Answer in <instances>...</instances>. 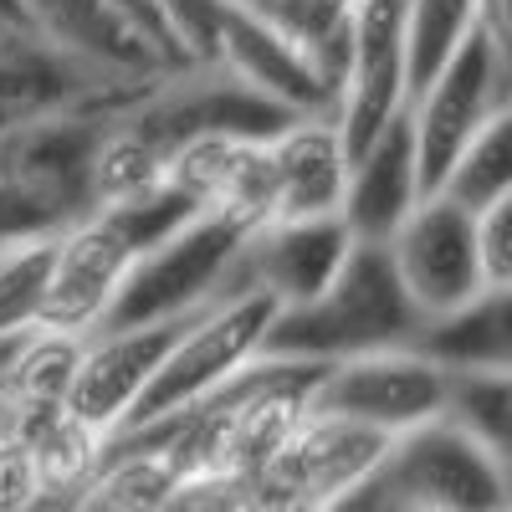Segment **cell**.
Returning <instances> with one entry per match:
<instances>
[{"label": "cell", "instance_id": "1", "mask_svg": "<svg viewBox=\"0 0 512 512\" xmlns=\"http://www.w3.org/2000/svg\"><path fill=\"white\" fill-rule=\"evenodd\" d=\"M195 216L200 210L180 190L159 185L134 200L98 205L88 216H77L72 226H62L57 251H52V272H47V292H41L36 333L93 338L108 323L113 297L128 282L139 256Z\"/></svg>", "mask_w": 512, "mask_h": 512}, {"label": "cell", "instance_id": "2", "mask_svg": "<svg viewBox=\"0 0 512 512\" xmlns=\"http://www.w3.org/2000/svg\"><path fill=\"white\" fill-rule=\"evenodd\" d=\"M415 333H420V313L410 308L384 241H354L338 277L313 303L277 308L262 338V354L328 369V364H344L359 354L415 344Z\"/></svg>", "mask_w": 512, "mask_h": 512}, {"label": "cell", "instance_id": "3", "mask_svg": "<svg viewBox=\"0 0 512 512\" xmlns=\"http://www.w3.org/2000/svg\"><path fill=\"white\" fill-rule=\"evenodd\" d=\"M272 318H277L272 297L236 282V272H231V287L221 297H210L200 313H190V323L175 338V349L164 354V364L149 379L144 400L134 405V415H128L123 425H144V420H159V415H175V410H185V405H195L205 395H216L221 384L236 379L251 359H262V338H267Z\"/></svg>", "mask_w": 512, "mask_h": 512}, {"label": "cell", "instance_id": "4", "mask_svg": "<svg viewBox=\"0 0 512 512\" xmlns=\"http://www.w3.org/2000/svg\"><path fill=\"white\" fill-rule=\"evenodd\" d=\"M246 236H251L246 226L200 210L195 221H185L180 231L154 241L134 262V272L118 287L103 328L190 318L195 308H205L210 297H221L231 287V272H236V256H241Z\"/></svg>", "mask_w": 512, "mask_h": 512}, {"label": "cell", "instance_id": "5", "mask_svg": "<svg viewBox=\"0 0 512 512\" xmlns=\"http://www.w3.org/2000/svg\"><path fill=\"white\" fill-rule=\"evenodd\" d=\"M507 108H512V52L502 41L477 31L405 103L410 139H415V169H420V195H436L446 169L456 164V154Z\"/></svg>", "mask_w": 512, "mask_h": 512}, {"label": "cell", "instance_id": "6", "mask_svg": "<svg viewBox=\"0 0 512 512\" xmlns=\"http://www.w3.org/2000/svg\"><path fill=\"white\" fill-rule=\"evenodd\" d=\"M374 487L420 512H507V456L436 415L390 441Z\"/></svg>", "mask_w": 512, "mask_h": 512}, {"label": "cell", "instance_id": "7", "mask_svg": "<svg viewBox=\"0 0 512 512\" xmlns=\"http://www.w3.org/2000/svg\"><path fill=\"white\" fill-rule=\"evenodd\" d=\"M384 251H390V267L420 323L446 318L487 292L477 262V216L446 195H425L400 221V231L384 241Z\"/></svg>", "mask_w": 512, "mask_h": 512}, {"label": "cell", "instance_id": "8", "mask_svg": "<svg viewBox=\"0 0 512 512\" xmlns=\"http://www.w3.org/2000/svg\"><path fill=\"white\" fill-rule=\"evenodd\" d=\"M446 369H436L415 344L359 354L344 364H328L313 384V410L369 425L379 436H405L415 425L441 415Z\"/></svg>", "mask_w": 512, "mask_h": 512}, {"label": "cell", "instance_id": "9", "mask_svg": "<svg viewBox=\"0 0 512 512\" xmlns=\"http://www.w3.org/2000/svg\"><path fill=\"white\" fill-rule=\"evenodd\" d=\"M405 0H354V47L344 88L333 98V123L349 159L379 134L390 118L405 113Z\"/></svg>", "mask_w": 512, "mask_h": 512}, {"label": "cell", "instance_id": "10", "mask_svg": "<svg viewBox=\"0 0 512 512\" xmlns=\"http://www.w3.org/2000/svg\"><path fill=\"white\" fill-rule=\"evenodd\" d=\"M185 323L190 318H164V323H139V328H98L93 338H82L77 374L62 410L77 415L82 425H93V431L113 436L144 400L149 379L159 374L164 354L175 349Z\"/></svg>", "mask_w": 512, "mask_h": 512}, {"label": "cell", "instance_id": "11", "mask_svg": "<svg viewBox=\"0 0 512 512\" xmlns=\"http://www.w3.org/2000/svg\"><path fill=\"white\" fill-rule=\"evenodd\" d=\"M384 451H390V436L369 431V425H354V420L308 410V420L292 431V441L267 461V472L251 477V482H267L287 497L328 507L338 497H349L354 487L374 482L379 466H384Z\"/></svg>", "mask_w": 512, "mask_h": 512}, {"label": "cell", "instance_id": "12", "mask_svg": "<svg viewBox=\"0 0 512 512\" xmlns=\"http://www.w3.org/2000/svg\"><path fill=\"white\" fill-rule=\"evenodd\" d=\"M16 6L26 36L77 62L82 72H98L113 82H154L169 72L149 41L103 0H16Z\"/></svg>", "mask_w": 512, "mask_h": 512}, {"label": "cell", "instance_id": "13", "mask_svg": "<svg viewBox=\"0 0 512 512\" xmlns=\"http://www.w3.org/2000/svg\"><path fill=\"white\" fill-rule=\"evenodd\" d=\"M354 236L338 216L323 221H272L262 231H251L241 256H236V282L256 287L272 297L277 308H297L338 277Z\"/></svg>", "mask_w": 512, "mask_h": 512}, {"label": "cell", "instance_id": "14", "mask_svg": "<svg viewBox=\"0 0 512 512\" xmlns=\"http://www.w3.org/2000/svg\"><path fill=\"white\" fill-rule=\"evenodd\" d=\"M216 67L287 118L333 113V98L323 88V77L313 72V62L297 52L287 36H277L256 11L226 6L221 41H216Z\"/></svg>", "mask_w": 512, "mask_h": 512}, {"label": "cell", "instance_id": "15", "mask_svg": "<svg viewBox=\"0 0 512 512\" xmlns=\"http://www.w3.org/2000/svg\"><path fill=\"white\" fill-rule=\"evenodd\" d=\"M267 159H272V221L338 216L349 185V149L328 113L287 118L267 139Z\"/></svg>", "mask_w": 512, "mask_h": 512}, {"label": "cell", "instance_id": "16", "mask_svg": "<svg viewBox=\"0 0 512 512\" xmlns=\"http://www.w3.org/2000/svg\"><path fill=\"white\" fill-rule=\"evenodd\" d=\"M420 200L425 195H420V169H415L410 113H400L349 159V185H344L338 221L349 226L354 241H390Z\"/></svg>", "mask_w": 512, "mask_h": 512}, {"label": "cell", "instance_id": "17", "mask_svg": "<svg viewBox=\"0 0 512 512\" xmlns=\"http://www.w3.org/2000/svg\"><path fill=\"white\" fill-rule=\"evenodd\" d=\"M180 482L185 466L169 446L144 436H108L98 472L72 492L62 512H164Z\"/></svg>", "mask_w": 512, "mask_h": 512}, {"label": "cell", "instance_id": "18", "mask_svg": "<svg viewBox=\"0 0 512 512\" xmlns=\"http://www.w3.org/2000/svg\"><path fill=\"white\" fill-rule=\"evenodd\" d=\"M415 349L446 374L461 369H512V292L487 287L466 308L420 323Z\"/></svg>", "mask_w": 512, "mask_h": 512}, {"label": "cell", "instance_id": "19", "mask_svg": "<svg viewBox=\"0 0 512 512\" xmlns=\"http://www.w3.org/2000/svg\"><path fill=\"white\" fill-rule=\"evenodd\" d=\"M405 93L415 98L477 36V0H405Z\"/></svg>", "mask_w": 512, "mask_h": 512}, {"label": "cell", "instance_id": "20", "mask_svg": "<svg viewBox=\"0 0 512 512\" xmlns=\"http://www.w3.org/2000/svg\"><path fill=\"white\" fill-rule=\"evenodd\" d=\"M436 195L456 200L461 210H472V216L512 195V108L497 113L482 134L456 154V164L446 169Z\"/></svg>", "mask_w": 512, "mask_h": 512}, {"label": "cell", "instance_id": "21", "mask_svg": "<svg viewBox=\"0 0 512 512\" xmlns=\"http://www.w3.org/2000/svg\"><path fill=\"white\" fill-rule=\"evenodd\" d=\"M441 420L456 431L482 441L487 451L507 456V431H512V369H461L446 374L441 395Z\"/></svg>", "mask_w": 512, "mask_h": 512}, {"label": "cell", "instance_id": "22", "mask_svg": "<svg viewBox=\"0 0 512 512\" xmlns=\"http://www.w3.org/2000/svg\"><path fill=\"white\" fill-rule=\"evenodd\" d=\"M77 354H82V338L26 333L11 369L0 374V400L6 405H67Z\"/></svg>", "mask_w": 512, "mask_h": 512}, {"label": "cell", "instance_id": "23", "mask_svg": "<svg viewBox=\"0 0 512 512\" xmlns=\"http://www.w3.org/2000/svg\"><path fill=\"white\" fill-rule=\"evenodd\" d=\"M52 251H57V236H31V241H16L0 251V338L36 333Z\"/></svg>", "mask_w": 512, "mask_h": 512}, {"label": "cell", "instance_id": "24", "mask_svg": "<svg viewBox=\"0 0 512 512\" xmlns=\"http://www.w3.org/2000/svg\"><path fill=\"white\" fill-rule=\"evenodd\" d=\"M231 0H159V21L169 36L180 72L185 67H216V41Z\"/></svg>", "mask_w": 512, "mask_h": 512}, {"label": "cell", "instance_id": "25", "mask_svg": "<svg viewBox=\"0 0 512 512\" xmlns=\"http://www.w3.org/2000/svg\"><path fill=\"white\" fill-rule=\"evenodd\" d=\"M67 221L47 200H36L31 190L0 180V251L16 246V241H31V236H57Z\"/></svg>", "mask_w": 512, "mask_h": 512}, {"label": "cell", "instance_id": "26", "mask_svg": "<svg viewBox=\"0 0 512 512\" xmlns=\"http://www.w3.org/2000/svg\"><path fill=\"white\" fill-rule=\"evenodd\" d=\"M477 262L487 287L512 292V195L477 210Z\"/></svg>", "mask_w": 512, "mask_h": 512}, {"label": "cell", "instance_id": "27", "mask_svg": "<svg viewBox=\"0 0 512 512\" xmlns=\"http://www.w3.org/2000/svg\"><path fill=\"white\" fill-rule=\"evenodd\" d=\"M0 512H57L41 492L31 451L11 436H0Z\"/></svg>", "mask_w": 512, "mask_h": 512}, {"label": "cell", "instance_id": "28", "mask_svg": "<svg viewBox=\"0 0 512 512\" xmlns=\"http://www.w3.org/2000/svg\"><path fill=\"white\" fill-rule=\"evenodd\" d=\"M103 6H113L128 26H134L149 47H154V57L169 67V72H180V62H175V52H169V36H164V21H159V0H103Z\"/></svg>", "mask_w": 512, "mask_h": 512}, {"label": "cell", "instance_id": "29", "mask_svg": "<svg viewBox=\"0 0 512 512\" xmlns=\"http://www.w3.org/2000/svg\"><path fill=\"white\" fill-rule=\"evenodd\" d=\"M231 512H323V507H318V502H303V497H287V492H277V487H267V482H251L246 497H241Z\"/></svg>", "mask_w": 512, "mask_h": 512}, {"label": "cell", "instance_id": "30", "mask_svg": "<svg viewBox=\"0 0 512 512\" xmlns=\"http://www.w3.org/2000/svg\"><path fill=\"white\" fill-rule=\"evenodd\" d=\"M507 26H512V0H477V31L507 47Z\"/></svg>", "mask_w": 512, "mask_h": 512}, {"label": "cell", "instance_id": "31", "mask_svg": "<svg viewBox=\"0 0 512 512\" xmlns=\"http://www.w3.org/2000/svg\"><path fill=\"white\" fill-rule=\"evenodd\" d=\"M323 512H379V487H374V482H364V487H354L349 497L328 502Z\"/></svg>", "mask_w": 512, "mask_h": 512}, {"label": "cell", "instance_id": "32", "mask_svg": "<svg viewBox=\"0 0 512 512\" xmlns=\"http://www.w3.org/2000/svg\"><path fill=\"white\" fill-rule=\"evenodd\" d=\"M0 21H6V26H21V6H16V0H0ZM26 31V26H21Z\"/></svg>", "mask_w": 512, "mask_h": 512}, {"label": "cell", "instance_id": "33", "mask_svg": "<svg viewBox=\"0 0 512 512\" xmlns=\"http://www.w3.org/2000/svg\"><path fill=\"white\" fill-rule=\"evenodd\" d=\"M231 6H241V11H256V16H267V11H272V0H231Z\"/></svg>", "mask_w": 512, "mask_h": 512}, {"label": "cell", "instance_id": "34", "mask_svg": "<svg viewBox=\"0 0 512 512\" xmlns=\"http://www.w3.org/2000/svg\"><path fill=\"white\" fill-rule=\"evenodd\" d=\"M379 512H420V507H400V502H384L379 497Z\"/></svg>", "mask_w": 512, "mask_h": 512}]
</instances>
